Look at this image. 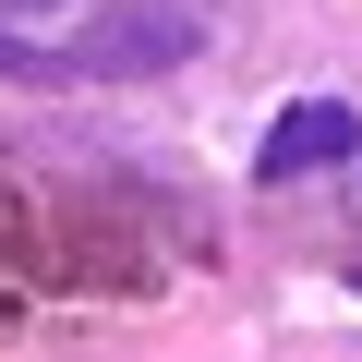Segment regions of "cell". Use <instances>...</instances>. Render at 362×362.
I'll use <instances>...</instances> for the list:
<instances>
[{
	"label": "cell",
	"mask_w": 362,
	"mask_h": 362,
	"mask_svg": "<svg viewBox=\"0 0 362 362\" xmlns=\"http://www.w3.org/2000/svg\"><path fill=\"white\" fill-rule=\"evenodd\" d=\"M362 145V121L338 109V97H302V109H278V133L254 145V181H302V169H326V157H350Z\"/></svg>",
	"instance_id": "cell-1"
},
{
	"label": "cell",
	"mask_w": 362,
	"mask_h": 362,
	"mask_svg": "<svg viewBox=\"0 0 362 362\" xmlns=\"http://www.w3.org/2000/svg\"><path fill=\"white\" fill-rule=\"evenodd\" d=\"M350 278H362V266H350Z\"/></svg>",
	"instance_id": "cell-2"
}]
</instances>
